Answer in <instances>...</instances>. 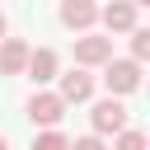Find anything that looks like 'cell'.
<instances>
[{
  "mask_svg": "<svg viewBox=\"0 0 150 150\" xmlns=\"http://www.w3.org/2000/svg\"><path fill=\"white\" fill-rule=\"evenodd\" d=\"M75 150H98V131H94V136H80V141H75Z\"/></svg>",
  "mask_w": 150,
  "mask_h": 150,
  "instance_id": "obj_13",
  "label": "cell"
},
{
  "mask_svg": "<svg viewBox=\"0 0 150 150\" xmlns=\"http://www.w3.org/2000/svg\"><path fill=\"white\" fill-rule=\"evenodd\" d=\"M33 145H38V150H61V145H66V131H56V127H42V131L33 136Z\"/></svg>",
  "mask_w": 150,
  "mask_h": 150,
  "instance_id": "obj_11",
  "label": "cell"
},
{
  "mask_svg": "<svg viewBox=\"0 0 150 150\" xmlns=\"http://www.w3.org/2000/svg\"><path fill=\"white\" fill-rule=\"evenodd\" d=\"M108 56H112V38H98V33L75 38V61L80 66H103Z\"/></svg>",
  "mask_w": 150,
  "mask_h": 150,
  "instance_id": "obj_7",
  "label": "cell"
},
{
  "mask_svg": "<svg viewBox=\"0 0 150 150\" xmlns=\"http://www.w3.org/2000/svg\"><path fill=\"white\" fill-rule=\"evenodd\" d=\"M131 5H150V0H131Z\"/></svg>",
  "mask_w": 150,
  "mask_h": 150,
  "instance_id": "obj_15",
  "label": "cell"
},
{
  "mask_svg": "<svg viewBox=\"0 0 150 150\" xmlns=\"http://www.w3.org/2000/svg\"><path fill=\"white\" fill-rule=\"evenodd\" d=\"M89 122H94V131H98V136L122 131V127H127V108H122V98H117V94L98 98V103H94V112H89Z\"/></svg>",
  "mask_w": 150,
  "mask_h": 150,
  "instance_id": "obj_3",
  "label": "cell"
},
{
  "mask_svg": "<svg viewBox=\"0 0 150 150\" xmlns=\"http://www.w3.org/2000/svg\"><path fill=\"white\" fill-rule=\"evenodd\" d=\"M5 33H9V23H5V14H0V38H5Z\"/></svg>",
  "mask_w": 150,
  "mask_h": 150,
  "instance_id": "obj_14",
  "label": "cell"
},
{
  "mask_svg": "<svg viewBox=\"0 0 150 150\" xmlns=\"http://www.w3.org/2000/svg\"><path fill=\"white\" fill-rule=\"evenodd\" d=\"M112 136H117L122 150H141V145H145V131H127V127H122V131H112Z\"/></svg>",
  "mask_w": 150,
  "mask_h": 150,
  "instance_id": "obj_12",
  "label": "cell"
},
{
  "mask_svg": "<svg viewBox=\"0 0 150 150\" xmlns=\"http://www.w3.org/2000/svg\"><path fill=\"white\" fill-rule=\"evenodd\" d=\"M56 70H61V61H56V52H52V47H28L23 75H28L33 84H52V80H56Z\"/></svg>",
  "mask_w": 150,
  "mask_h": 150,
  "instance_id": "obj_4",
  "label": "cell"
},
{
  "mask_svg": "<svg viewBox=\"0 0 150 150\" xmlns=\"http://www.w3.org/2000/svg\"><path fill=\"white\" fill-rule=\"evenodd\" d=\"M66 98L61 94H52V89H38L33 98H28V117H33V127H56L61 117H66Z\"/></svg>",
  "mask_w": 150,
  "mask_h": 150,
  "instance_id": "obj_2",
  "label": "cell"
},
{
  "mask_svg": "<svg viewBox=\"0 0 150 150\" xmlns=\"http://www.w3.org/2000/svg\"><path fill=\"white\" fill-rule=\"evenodd\" d=\"M61 23L66 28H75V33H84V28H94L98 23V5L94 0H61Z\"/></svg>",
  "mask_w": 150,
  "mask_h": 150,
  "instance_id": "obj_6",
  "label": "cell"
},
{
  "mask_svg": "<svg viewBox=\"0 0 150 150\" xmlns=\"http://www.w3.org/2000/svg\"><path fill=\"white\" fill-rule=\"evenodd\" d=\"M23 61H28V42L23 38H0V75H23Z\"/></svg>",
  "mask_w": 150,
  "mask_h": 150,
  "instance_id": "obj_9",
  "label": "cell"
},
{
  "mask_svg": "<svg viewBox=\"0 0 150 150\" xmlns=\"http://www.w3.org/2000/svg\"><path fill=\"white\" fill-rule=\"evenodd\" d=\"M0 150H5V136H0Z\"/></svg>",
  "mask_w": 150,
  "mask_h": 150,
  "instance_id": "obj_16",
  "label": "cell"
},
{
  "mask_svg": "<svg viewBox=\"0 0 150 150\" xmlns=\"http://www.w3.org/2000/svg\"><path fill=\"white\" fill-rule=\"evenodd\" d=\"M127 33H131V56H136V61H145V56H150V28H141V23H131Z\"/></svg>",
  "mask_w": 150,
  "mask_h": 150,
  "instance_id": "obj_10",
  "label": "cell"
},
{
  "mask_svg": "<svg viewBox=\"0 0 150 150\" xmlns=\"http://www.w3.org/2000/svg\"><path fill=\"white\" fill-rule=\"evenodd\" d=\"M136 9H141V5H131V0H112V5L98 9V23H103L108 33H127V28L136 23Z\"/></svg>",
  "mask_w": 150,
  "mask_h": 150,
  "instance_id": "obj_8",
  "label": "cell"
},
{
  "mask_svg": "<svg viewBox=\"0 0 150 150\" xmlns=\"http://www.w3.org/2000/svg\"><path fill=\"white\" fill-rule=\"evenodd\" d=\"M56 80H61V89H56V94H61L66 103H89V98H94V75H89V66L66 70V75L56 70Z\"/></svg>",
  "mask_w": 150,
  "mask_h": 150,
  "instance_id": "obj_5",
  "label": "cell"
},
{
  "mask_svg": "<svg viewBox=\"0 0 150 150\" xmlns=\"http://www.w3.org/2000/svg\"><path fill=\"white\" fill-rule=\"evenodd\" d=\"M103 84H108V94H117V98H127V94H136L141 89V61L136 56H122V61H103Z\"/></svg>",
  "mask_w": 150,
  "mask_h": 150,
  "instance_id": "obj_1",
  "label": "cell"
}]
</instances>
